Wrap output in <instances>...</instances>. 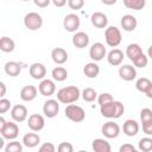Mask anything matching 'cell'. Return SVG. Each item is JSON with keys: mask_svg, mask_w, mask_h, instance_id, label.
<instances>
[{"mask_svg": "<svg viewBox=\"0 0 152 152\" xmlns=\"http://www.w3.org/2000/svg\"><path fill=\"white\" fill-rule=\"evenodd\" d=\"M27 126L33 132H39L45 126V119L40 114H31L27 119Z\"/></svg>", "mask_w": 152, "mask_h": 152, "instance_id": "11", "label": "cell"}, {"mask_svg": "<svg viewBox=\"0 0 152 152\" xmlns=\"http://www.w3.org/2000/svg\"><path fill=\"white\" fill-rule=\"evenodd\" d=\"M81 25V19L75 13H69L63 19V27L68 32H76Z\"/></svg>", "mask_w": 152, "mask_h": 152, "instance_id": "7", "label": "cell"}, {"mask_svg": "<svg viewBox=\"0 0 152 152\" xmlns=\"http://www.w3.org/2000/svg\"><path fill=\"white\" fill-rule=\"evenodd\" d=\"M12 103L10 100L5 99V97H1L0 99V114H5L7 110H10Z\"/></svg>", "mask_w": 152, "mask_h": 152, "instance_id": "38", "label": "cell"}, {"mask_svg": "<svg viewBox=\"0 0 152 152\" xmlns=\"http://www.w3.org/2000/svg\"><path fill=\"white\" fill-rule=\"evenodd\" d=\"M83 74L88 77V78H95V77H97L99 76V74H100V66L97 65V63L96 62H89V63H87L86 65H84V68H83Z\"/></svg>", "mask_w": 152, "mask_h": 152, "instance_id": "26", "label": "cell"}, {"mask_svg": "<svg viewBox=\"0 0 152 152\" xmlns=\"http://www.w3.org/2000/svg\"><path fill=\"white\" fill-rule=\"evenodd\" d=\"M28 72H30V76L33 80H43L46 76V68L43 63L36 62V63H32L30 65Z\"/></svg>", "mask_w": 152, "mask_h": 152, "instance_id": "14", "label": "cell"}, {"mask_svg": "<svg viewBox=\"0 0 152 152\" xmlns=\"http://www.w3.org/2000/svg\"><path fill=\"white\" fill-rule=\"evenodd\" d=\"M141 53H142V49L140 48L139 44L132 43V44L127 45V48H126V56L129 58L131 62H133V61H134L137 57H139Z\"/></svg>", "mask_w": 152, "mask_h": 152, "instance_id": "27", "label": "cell"}, {"mask_svg": "<svg viewBox=\"0 0 152 152\" xmlns=\"http://www.w3.org/2000/svg\"><path fill=\"white\" fill-rule=\"evenodd\" d=\"M120 25L121 27L124 28V31H127V32H132L137 28L138 26V20L134 15L132 14H125L122 15L121 20H120Z\"/></svg>", "mask_w": 152, "mask_h": 152, "instance_id": "16", "label": "cell"}, {"mask_svg": "<svg viewBox=\"0 0 152 152\" xmlns=\"http://www.w3.org/2000/svg\"><path fill=\"white\" fill-rule=\"evenodd\" d=\"M91 148L95 152H110L112 151L110 144L106 139H102V138L94 139L91 142Z\"/></svg>", "mask_w": 152, "mask_h": 152, "instance_id": "25", "label": "cell"}, {"mask_svg": "<svg viewBox=\"0 0 152 152\" xmlns=\"http://www.w3.org/2000/svg\"><path fill=\"white\" fill-rule=\"evenodd\" d=\"M138 148L142 152H150L152 151V138L150 137H145L141 138L138 142Z\"/></svg>", "mask_w": 152, "mask_h": 152, "instance_id": "33", "label": "cell"}, {"mask_svg": "<svg viewBox=\"0 0 152 152\" xmlns=\"http://www.w3.org/2000/svg\"><path fill=\"white\" fill-rule=\"evenodd\" d=\"M81 96V90L76 86H68L63 87L57 91V100L61 103L70 104L76 102Z\"/></svg>", "mask_w": 152, "mask_h": 152, "instance_id": "1", "label": "cell"}, {"mask_svg": "<svg viewBox=\"0 0 152 152\" xmlns=\"http://www.w3.org/2000/svg\"><path fill=\"white\" fill-rule=\"evenodd\" d=\"M119 76L121 80L131 82L137 77V69L131 64H124L119 68Z\"/></svg>", "mask_w": 152, "mask_h": 152, "instance_id": "12", "label": "cell"}, {"mask_svg": "<svg viewBox=\"0 0 152 152\" xmlns=\"http://www.w3.org/2000/svg\"><path fill=\"white\" fill-rule=\"evenodd\" d=\"M101 133L104 135V138H108V139L118 138L120 134V126L114 121H107L102 125Z\"/></svg>", "mask_w": 152, "mask_h": 152, "instance_id": "8", "label": "cell"}, {"mask_svg": "<svg viewBox=\"0 0 152 152\" xmlns=\"http://www.w3.org/2000/svg\"><path fill=\"white\" fill-rule=\"evenodd\" d=\"M38 90H39L40 95H43V96H51L56 91V84L52 80L43 78V80H40V83L38 86Z\"/></svg>", "mask_w": 152, "mask_h": 152, "instance_id": "13", "label": "cell"}, {"mask_svg": "<svg viewBox=\"0 0 152 152\" xmlns=\"http://www.w3.org/2000/svg\"><path fill=\"white\" fill-rule=\"evenodd\" d=\"M90 21H91L93 26H95L97 28H104L108 25V18L102 12H94L90 17Z\"/></svg>", "mask_w": 152, "mask_h": 152, "instance_id": "19", "label": "cell"}, {"mask_svg": "<svg viewBox=\"0 0 152 152\" xmlns=\"http://www.w3.org/2000/svg\"><path fill=\"white\" fill-rule=\"evenodd\" d=\"M122 131L127 137H135L139 132V124L133 119H128L124 122Z\"/></svg>", "mask_w": 152, "mask_h": 152, "instance_id": "22", "label": "cell"}, {"mask_svg": "<svg viewBox=\"0 0 152 152\" xmlns=\"http://www.w3.org/2000/svg\"><path fill=\"white\" fill-rule=\"evenodd\" d=\"M51 2L56 6V7H63L66 5L68 0H51Z\"/></svg>", "mask_w": 152, "mask_h": 152, "instance_id": "45", "label": "cell"}, {"mask_svg": "<svg viewBox=\"0 0 152 152\" xmlns=\"http://www.w3.org/2000/svg\"><path fill=\"white\" fill-rule=\"evenodd\" d=\"M23 145H24L23 142H19L17 140H12L5 147V152H21L23 151Z\"/></svg>", "mask_w": 152, "mask_h": 152, "instance_id": "34", "label": "cell"}, {"mask_svg": "<svg viewBox=\"0 0 152 152\" xmlns=\"http://www.w3.org/2000/svg\"><path fill=\"white\" fill-rule=\"evenodd\" d=\"M57 150L59 152H72L74 151V146L70 144V142H66V141H63L58 145Z\"/></svg>", "mask_w": 152, "mask_h": 152, "instance_id": "40", "label": "cell"}, {"mask_svg": "<svg viewBox=\"0 0 152 152\" xmlns=\"http://www.w3.org/2000/svg\"><path fill=\"white\" fill-rule=\"evenodd\" d=\"M51 58L56 64L61 65V64H64L68 61L69 55H68L66 50H64L63 48H55L51 51Z\"/></svg>", "mask_w": 152, "mask_h": 152, "instance_id": "21", "label": "cell"}, {"mask_svg": "<svg viewBox=\"0 0 152 152\" xmlns=\"http://www.w3.org/2000/svg\"><path fill=\"white\" fill-rule=\"evenodd\" d=\"M104 40H106V44L108 46L116 48L121 43V40H122L121 31L116 26H108V27H106V31H104Z\"/></svg>", "mask_w": 152, "mask_h": 152, "instance_id": "3", "label": "cell"}, {"mask_svg": "<svg viewBox=\"0 0 152 152\" xmlns=\"http://www.w3.org/2000/svg\"><path fill=\"white\" fill-rule=\"evenodd\" d=\"M58 100H53V99H49L44 102L43 104V113L46 118L52 119L55 118L58 112H59V104H58Z\"/></svg>", "mask_w": 152, "mask_h": 152, "instance_id": "10", "label": "cell"}, {"mask_svg": "<svg viewBox=\"0 0 152 152\" xmlns=\"http://www.w3.org/2000/svg\"><path fill=\"white\" fill-rule=\"evenodd\" d=\"M142 132L146 135H152V120L142 122Z\"/></svg>", "mask_w": 152, "mask_h": 152, "instance_id": "42", "label": "cell"}, {"mask_svg": "<svg viewBox=\"0 0 152 152\" xmlns=\"http://www.w3.org/2000/svg\"><path fill=\"white\" fill-rule=\"evenodd\" d=\"M145 95H146L148 99H152V84H151V87L148 88V90L145 93Z\"/></svg>", "mask_w": 152, "mask_h": 152, "instance_id": "48", "label": "cell"}, {"mask_svg": "<svg viewBox=\"0 0 152 152\" xmlns=\"http://www.w3.org/2000/svg\"><path fill=\"white\" fill-rule=\"evenodd\" d=\"M112 101H114V99H113V96L109 93H102V94L97 95V102H99L100 106L106 104V103H109Z\"/></svg>", "mask_w": 152, "mask_h": 152, "instance_id": "36", "label": "cell"}, {"mask_svg": "<svg viewBox=\"0 0 152 152\" xmlns=\"http://www.w3.org/2000/svg\"><path fill=\"white\" fill-rule=\"evenodd\" d=\"M135 151H137V148L132 144H124L119 148V152H135Z\"/></svg>", "mask_w": 152, "mask_h": 152, "instance_id": "43", "label": "cell"}, {"mask_svg": "<svg viewBox=\"0 0 152 152\" xmlns=\"http://www.w3.org/2000/svg\"><path fill=\"white\" fill-rule=\"evenodd\" d=\"M122 1H124L125 7L129 10H134V11H140L146 5V0H122Z\"/></svg>", "mask_w": 152, "mask_h": 152, "instance_id": "30", "label": "cell"}, {"mask_svg": "<svg viewBox=\"0 0 152 152\" xmlns=\"http://www.w3.org/2000/svg\"><path fill=\"white\" fill-rule=\"evenodd\" d=\"M33 2H34L36 6H38L40 8H45V7H48L50 5L51 0H33Z\"/></svg>", "mask_w": 152, "mask_h": 152, "instance_id": "44", "label": "cell"}, {"mask_svg": "<svg viewBox=\"0 0 152 152\" xmlns=\"http://www.w3.org/2000/svg\"><path fill=\"white\" fill-rule=\"evenodd\" d=\"M88 44H89V36L86 32L80 31V32H76L72 36V45L76 46L77 49L87 48Z\"/></svg>", "mask_w": 152, "mask_h": 152, "instance_id": "20", "label": "cell"}, {"mask_svg": "<svg viewBox=\"0 0 152 152\" xmlns=\"http://www.w3.org/2000/svg\"><path fill=\"white\" fill-rule=\"evenodd\" d=\"M64 113H65V116L72 122H82L86 119L84 109L77 104H72V103L68 104Z\"/></svg>", "mask_w": 152, "mask_h": 152, "instance_id": "4", "label": "cell"}, {"mask_svg": "<svg viewBox=\"0 0 152 152\" xmlns=\"http://www.w3.org/2000/svg\"><path fill=\"white\" fill-rule=\"evenodd\" d=\"M89 56L94 62H100L107 56V50L104 45L100 42L94 43L89 49Z\"/></svg>", "mask_w": 152, "mask_h": 152, "instance_id": "9", "label": "cell"}, {"mask_svg": "<svg viewBox=\"0 0 152 152\" xmlns=\"http://www.w3.org/2000/svg\"><path fill=\"white\" fill-rule=\"evenodd\" d=\"M24 25L26 28H28L31 31L39 30L43 26V18L37 12H28L24 17Z\"/></svg>", "mask_w": 152, "mask_h": 152, "instance_id": "5", "label": "cell"}, {"mask_svg": "<svg viewBox=\"0 0 152 152\" xmlns=\"http://www.w3.org/2000/svg\"><path fill=\"white\" fill-rule=\"evenodd\" d=\"M125 112V107L120 101H112L100 106V113L107 119H119Z\"/></svg>", "mask_w": 152, "mask_h": 152, "instance_id": "2", "label": "cell"}, {"mask_svg": "<svg viewBox=\"0 0 152 152\" xmlns=\"http://www.w3.org/2000/svg\"><path fill=\"white\" fill-rule=\"evenodd\" d=\"M107 61L110 65L113 66H118L121 65V63L124 62V52L120 49H113L107 53Z\"/></svg>", "mask_w": 152, "mask_h": 152, "instance_id": "18", "label": "cell"}, {"mask_svg": "<svg viewBox=\"0 0 152 152\" xmlns=\"http://www.w3.org/2000/svg\"><path fill=\"white\" fill-rule=\"evenodd\" d=\"M21 68H23L21 64L18 63V62H14V61H10V62H7V63L4 65L5 72H6L8 76H11V77H17V76H19L20 72H21Z\"/></svg>", "mask_w": 152, "mask_h": 152, "instance_id": "23", "label": "cell"}, {"mask_svg": "<svg viewBox=\"0 0 152 152\" xmlns=\"http://www.w3.org/2000/svg\"><path fill=\"white\" fill-rule=\"evenodd\" d=\"M147 63H148V56H146L144 52L133 61V64L135 68H145Z\"/></svg>", "mask_w": 152, "mask_h": 152, "instance_id": "35", "label": "cell"}, {"mask_svg": "<svg viewBox=\"0 0 152 152\" xmlns=\"http://www.w3.org/2000/svg\"><path fill=\"white\" fill-rule=\"evenodd\" d=\"M4 139H5L4 137H1V138H0V150H2V148H4Z\"/></svg>", "mask_w": 152, "mask_h": 152, "instance_id": "50", "label": "cell"}, {"mask_svg": "<svg viewBox=\"0 0 152 152\" xmlns=\"http://www.w3.org/2000/svg\"><path fill=\"white\" fill-rule=\"evenodd\" d=\"M68 6L71 10H81L84 6V0H68Z\"/></svg>", "mask_w": 152, "mask_h": 152, "instance_id": "39", "label": "cell"}, {"mask_svg": "<svg viewBox=\"0 0 152 152\" xmlns=\"http://www.w3.org/2000/svg\"><path fill=\"white\" fill-rule=\"evenodd\" d=\"M14 48H15V43H14V40L12 38L6 37V36L1 37V39H0V50L2 52L10 53V52H12L14 50Z\"/></svg>", "mask_w": 152, "mask_h": 152, "instance_id": "28", "label": "cell"}, {"mask_svg": "<svg viewBox=\"0 0 152 152\" xmlns=\"http://www.w3.org/2000/svg\"><path fill=\"white\" fill-rule=\"evenodd\" d=\"M140 120H141V124L142 122H146L148 120H152V109H150V108H142L140 110Z\"/></svg>", "mask_w": 152, "mask_h": 152, "instance_id": "37", "label": "cell"}, {"mask_svg": "<svg viewBox=\"0 0 152 152\" xmlns=\"http://www.w3.org/2000/svg\"><path fill=\"white\" fill-rule=\"evenodd\" d=\"M1 137H4L7 140H14L19 135V127L15 124V121H7L4 127L0 128Z\"/></svg>", "mask_w": 152, "mask_h": 152, "instance_id": "6", "label": "cell"}, {"mask_svg": "<svg viewBox=\"0 0 152 152\" xmlns=\"http://www.w3.org/2000/svg\"><path fill=\"white\" fill-rule=\"evenodd\" d=\"M0 97H4L6 94V84L4 82H0Z\"/></svg>", "mask_w": 152, "mask_h": 152, "instance_id": "46", "label": "cell"}, {"mask_svg": "<svg viewBox=\"0 0 152 152\" xmlns=\"http://www.w3.org/2000/svg\"><path fill=\"white\" fill-rule=\"evenodd\" d=\"M38 89L32 86V84H27L25 87L21 88L20 90V99L25 102H30V101H33L36 97H37V94H38Z\"/></svg>", "mask_w": 152, "mask_h": 152, "instance_id": "17", "label": "cell"}, {"mask_svg": "<svg viewBox=\"0 0 152 152\" xmlns=\"http://www.w3.org/2000/svg\"><path fill=\"white\" fill-rule=\"evenodd\" d=\"M23 1H28V0H23Z\"/></svg>", "mask_w": 152, "mask_h": 152, "instance_id": "51", "label": "cell"}, {"mask_svg": "<svg viewBox=\"0 0 152 152\" xmlns=\"http://www.w3.org/2000/svg\"><path fill=\"white\" fill-rule=\"evenodd\" d=\"M151 84H152V82H151L147 77H140V78H138L137 82H135V88H137L138 91L145 94V93L148 90V88L151 87Z\"/></svg>", "mask_w": 152, "mask_h": 152, "instance_id": "31", "label": "cell"}, {"mask_svg": "<svg viewBox=\"0 0 152 152\" xmlns=\"http://www.w3.org/2000/svg\"><path fill=\"white\" fill-rule=\"evenodd\" d=\"M11 116L15 122H23L27 119V108L23 104H15L11 108Z\"/></svg>", "mask_w": 152, "mask_h": 152, "instance_id": "15", "label": "cell"}, {"mask_svg": "<svg viewBox=\"0 0 152 152\" xmlns=\"http://www.w3.org/2000/svg\"><path fill=\"white\" fill-rule=\"evenodd\" d=\"M81 96H82L83 101H86V102H94L97 99V93L94 88L88 87V88L83 89V91L81 93Z\"/></svg>", "mask_w": 152, "mask_h": 152, "instance_id": "32", "label": "cell"}, {"mask_svg": "<svg viewBox=\"0 0 152 152\" xmlns=\"http://www.w3.org/2000/svg\"><path fill=\"white\" fill-rule=\"evenodd\" d=\"M147 56L152 59V45H151V46L148 48V50H147Z\"/></svg>", "mask_w": 152, "mask_h": 152, "instance_id": "49", "label": "cell"}, {"mask_svg": "<svg viewBox=\"0 0 152 152\" xmlns=\"http://www.w3.org/2000/svg\"><path fill=\"white\" fill-rule=\"evenodd\" d=\"M56 146L52 142H44L39 146V152H55Z\"/></svg>", "mask_w": 152, "mask_h": 152, "instance_id": "41", "label": "cell"}, {"mask_svg": "<svg viewBox=\"0 0 152 152\" xmlns=\"http://www.w3.org/2000/svg\"><path fill=\"white\" fill-rule=\"evenodd\" d=\"M51 76H52L53 81L63 82V81H65L66 77H68V71H66V69L63 68V66H56V68L52 69Z\"/></svg>", "mask_w": 152, "mask_h": 152, "instance_id": "29", "label": "cell"}, {"mask_svg": "<svg viewBox=\"0 0 152 152\" xmlns=\"http://www.w3.org/2000/svg\"><path fill=\"white\" fill-rule=\"evenodd\" d=\"M116 1H118V0H101V2L104 4V5H107V6H112V5H114Z\"/></svg>", "mask_w": 152, "mask_h": 152, "instance_id": "47", "label": "cell"}, {"mask_svg": "<svg viewBox=\"0 0 152 152\" xmlns=\"http://www.w3.org/2000/svg\"><path fill=\"white\" fill-rule=\"evenodd\" d=\"M40 142V137L34 133L33 131L31 133H26L24 137H23V144L24 146L28 147V148H33L36 146H38Z\"/></svg>", "mask_w": 152, "mask_h": 152, "instance_id": "24", "label": "cell"}]
</instances>
